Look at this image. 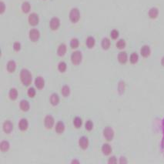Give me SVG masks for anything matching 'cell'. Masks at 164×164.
<instances>
[{
	"mask_svg": "<svg viewBox=\"0 0 164 164\" xmlns=\"http://www.w3.org/2000/svg\"><path fill=\"white\" fill-rule=\"evenodd\" d=\"M13 130V124L9 121L7 120L3 123V130L5 133H10Z\"/></svg>",
	"mask_w": 164,
	"mask_h": 164,
	"instance_id": "30bf717a",
	"label": "cell"
},
{
	"mask_svg": "<svg viewBox=\"0 0 164 164\" xmlns=\"http://www.w3.org/2000/svg\"><path fill=\"white\" fill-rule=\"evenodd\" d=\"M161 64H162V65H163V66H164V56L163 58H162Z\"/></svg>",
	"mask_w": 164,
	"mask_h": 164,
	"instance_id": "b9f144b4",
	"label": "cell"
},
{
	"mask_svg": "<svg viewBox=\"0 0 164 164\" xmlns=\"http://www.w3.org/2000/svg\"><path fill=\"white\" fill-rule=\"evenodd\" d=\"M79 163V162L77 161V160H73V161H72V163Z\"/></svg>",
	"mask_w": 164,
	"mask_h": 164,
	"instance_id": "7bdbcfd3",
	"label": "cell"
},
{
	"mask_svg": "<svg viewBox=\"0 0 164 164\" xmlns=\"http://www.w3.org/2000/svg\"><path fill=\"white\" fill-rule=\"evenodd\" d=\"M35 85L37 87V89H41L44 87L45 86V81L42 76H37L35 80Z\"/></svg>",
	"mask_w": 164,
	"mask_h": 164,
	"instance_id": "5bb4252c",
	"label": "cell"
},
{
	"mask_svg": "<svg viewBox=\"0 0 164 164\" xmlns=\"http://www.w3.org/2000/svg\"><path fill=\"white\" fill-rule=\"evenodd\" d=\"M103 136L107 141H112L114 137V131L111 127L107 126L103 130Z\"/></svg>",
	"mask_w": 164,
	"mask_h": 164,
	"instance_id": "277c9868",
	"label": "cell"
},
{
	"mask_svg": "<svg viewBox=\"0 0 164 164\" xmlns=\"http://www.w3.org/2000/svg\"><path fill=\"white\" fill-rule=\"evenodd\" d=\"M119 36H120V32H119L117 29H112V31L110 32V37L114 40L117 39Z\"/></svg>",
	"mask_w": 164,
	"mask_h": 164,
	"instance_id": "d6a6232c",
	"label": "cell"
},
{
	"mask_svg": "<svg viewBox=\"0 0 164 164\" xmlns=\"http://www.w3.org/2000/svg\"><path fill=\"white\" fill-rule=\"evenodd\" d=\"M13 49L16 52H19V50H21V44L19 42H16L13 44Z\"/></svg>",
	"mask_w": 164,
	"mask_h": 164,
	"instance_id": "8d00e7d4",
	"label": "cell"
},
{
	"mask_svg": "<svg viewBox=\"0 0 164 164\" xmlns=\"http://www.w3.org/2000/svg\"><path fill=\"white\" fill-rule=\"evenodd\" d=\"M20 79L24 86H29L32 83V74L28 69H23L20 73Z\"/></svg>",
	"mask_w": 164,
	"mask_h": 164,
	"instance_id": "6da1fadb",
	"label": "cell"
},
{
	"mask_svg": "<svg viewBox=\"0 0 164 164\" xmlns=\"http://www.w3.org/2000/svg\"><path fill=\"white\" fill-rule=\"evenodd\" d=\"M60 26V20L59 19V18L57 17H53L52 18V19L50 20V29L53 30V31H56L59 29V27Z\"/></svg>",
	"mask_w": 164,
	"mask_h": 164,
	"instance_id": "52a82bcc",
	"label": "cell"
},
{
	"mask_svg": "<svg viewBox=\"0 0 164 164\" xmlns=\"http://www.w3.org/2000/svg\"><path fill=\"white\" fill-rule=\"evenodd\" d=\"M79 46V41L76 38H73L70 41V47L72 49H76Z\"/></svg>",
	"mask_w": 164,
	"mask_h": 164,
	"instance_id": "f546056e",
	"label": "cell"
},
{
	"mask_svg": "<svg viewBox=\"0 0 164 164\" xmlns=\"http://www.w3.org/2000/svg\"><path fill=\"white\" fill-rule=\"evenodd\" d=\"M61 93L63 94V97H67L69 93H70V89L68 86H63V88L61 89Z\"/></svg>",
	"mask_w": 164,
	"mask_h": 164,
	"instance_id": "83f0119b",
	"label": "cell"
},
{
	"mask_svg": "<svg viewBox=\"0 0 164 164\" xmlns=\"http://www.w3.org/2000/svg\"><path fill=\"white\" fill-rule=\"evenodd\" d=\"M80 19V13L77 8L72 9V10L69 13V19L73 23L78 22Z\"/></svg>",
	"mask_w": 164,
	"mask_h": 164,
	"instance_id": "7a4b0ae2",
	"label": "cell"
},
{
	"mask_svg": "<svg viewBox=\"0 0 164 164\" xmlns=\"http://www.w3.org/2000/svg\"><path fill=\"white\" fill-rule=\"evenodd\" d=\"M28 126H29V123H28V121H27L26 119H22V120L19 121V128L20 129V130L26 131V130L28 129Z\"/></svg>",
	"mask_w": 164,
	"mask_h": 164,
	"instance_id": "9a60e30c",
	"label": "cell"
},
{
	"mask_svg": "<svg viewBox=\"0 0 164 164\" xmlns=\"http://www.w3.org/2000/svg\"><path fill=\"white\" fill-rule=\"evenodd\" d=\"M124 89H125V84L123 82H120L119 83V92L120 93H122L124 92Z\"/></svg>",
	"mask_w": 164,
	"mask_h": 164,
	"instance_id": "74e56055",
	"label": "cell"
},
{
	"mask_svg": "<svg viewBox=\"0 0 164 164\" xmlns=\"http://www.w3.org/2000/svg\"><path fill=\"white\" fill-rule=\"evenodd\" d=\"M5 3H3V2H1V14H3L4 12H5Z\"/></svg>",
	"mask_w": 164,
	"mask_h": 164,
	"instance_id": "ab89813d",
	"label": "cell"
},
{
	"mask_svg": "<svg viewBox=\"0 0 164 164\" xmlns=\"http://www.w3.org/2000/svg\"><path fill=\"white\" fill-rule=\"evenodd\" d=\"M65 130V125L63 122H58L56 125V131L57 133H63Z\"/></svg>",
	"mask_w": 164,
	"mask_h": 164,
	"instance_id": "7402d4cb",
	"label": "cell"
},
{
	"mask_svg": "<svg viewBox=\"0 0 164 164\" xmlns=\"http://www.w3.org/2000/svg\"><path fill=\"white\" fill-rule=\"evenodd\" d=\"M82 58H83V56H82L81 52H79V51H75V52H73L72 55H71V61H72V63L75 65L80 64V63L82 62Z\"/></svg>",
	"mask_w": 164,
	"mask_h": 164,
	"instance_id": "3957f363",
	"label": "cell"
},
{
	"mask_svg": "<svg viewBox=\"0 0 164 164\" xmlns=\"http://www.w3.org/2000/svg\"><path fill=\"white\" fill-rule=\"evenodd\" d=\"M30 9H31V5L29 4V3L28 2H24L22 5V10L24 13H28L30 11Z\"/></svg>",
	"mask_w": 164,
	"mask_h": 164,
	"instance_id": "484cf974",
	"label": "cell"
},
{
	"mask_svg": "<svg viewBox=\"0 0 164 164\" xmlns=\"http://www.w3.org/2000/svg\"><path fill=\"white\" fill-rule=\"evenodd\" d=\"M66 68H67L66 63H64V62H60L58 65V69L61 73H64L66 70Z\"/></svg>",
	"mask_w": 164,
	"mask_h": 164,
	"instance_id": "1f68e13d",
	"label": "cell"
},
{
	"mask_svg": "<svg viewBox=\"0 0 164 164\" xmlns=\"http://www.w3.org/2000/svg\"><path fill=\"white\" fill-rule=\"evenodd\" d=\"M108 163H117L116 158L115 156L110 157L109 160H108Z\"/></svg>",
	"mask_w": 164,
	"mask_h": 164,
	"instance_id": "f35d334b",
	"label": "cell"
},
{
	"mask_svg": "<svg viewBox=\"0 0 164 164\" xmlns=\"http://www.w3.org/2000/svg\"><path fill=\"white\" fill-rule=\"evenodd\" d=\"M151 53V50L150 47L147 45H144L141 47L140 49V54L141 56L144 58H147L149 56V55Z\"/></svg>",
	"mask_w": 164,
	"mask_h": 164,
	"instance_id": "ba28073f",
	"label": "cell"
},
{
	"mask_svg": "<svg viewBox=\"0 0 164 164\" xmlns=\"http://www.w3.org/2000/svg\"><path fill=\"white\" fill-rule=\"evenodd\" d=\"M66 50H67V48H66V46H65V44H63V43L60 44V46L58 47L57 50L58 56H63L65 54Z\"/></svg>",
	"mask_w": 164,
	"mask_h": 164,
	"instance_id": "ac0fdd59",
	"label": "cell"
},
{
	"mask_svg": "<svg viewBox=\"0 0 164 164\" xmlns=\"http://www.w3.org/2000/svg\"><path fill=\"white\" fill-rule=\"evenodd\" d=\"M126 43L125 40L121 39H120V40H118L116 46L117 49H119V50H123V49L126 47Z\"/></svg>",
	"mask_w": 164,
	"mask_h": 164,
	"instance_id": "f1b7e54d",
	"label": "cell"
},
{
	"mask_svg": "<svg viewBox=\"0 0 164 164\" xmlns=\"http://www.w3.org/2000/svg\"><path fill=\"white\" fill-rule=\"evenodd\" d=\"M29 39L31 40L32 42H37L39 39V37H40V32H39L38 29H32L29 31Z\"/></svg>",
	"mask_w": 164,
	"mask_h": 164,
	"instance_id": "5b68a950",
	"label": "cell"
},
{
	"mask_svg": "<svg viewBox=\"0 0 164 164\" xmlns=\"http://www.w3.org/2000/svg\"><path fill=\"white\" fill-rule=\"evenodd\" d=\"M111 46V42L108 38H103L101 42V46L104 50H109V47Z\"/></svg>",
	"mask_w": 164,
	"mask_h": 164,
	"instance_id": "e0dca14e",
	"label": "cell"
},
{
	"mask_svg": "<svg viewBox=\"0 0 164 164\" xmlns=\"http://www.w3.org/2000/svg\"><path fill=\"white\" fill-rule=\"evenodd\" d=\"M162 126H163V138H162L161 142V152L164 156V120H163Z\"/></svg>",
	"mask_w": 164,
	"mask_h": 164,
	"instance_id": "e575fe53",
	"label": "cell"
},
{
	"mask_svg": "<svg viewBox=\"0 0 164 164\" xmlns=\"http://www.w3.org/2000/svg\"><path fill=\"white\" fill-rule=\"evenodd\" d=\"M126 162L127 161L126 160L124 157H121V158H120V163H126Z\"/></svg>",
	"mask_w": 164,
	"mask_h": 164,
	"instance_id": "60d3db41",
	"label": "cell"
},
{
	"mask_svg": "<svg viewBox=\"0 0 164 164\" xmlns=\"http://www.w3.org/2000/svg\"><path fill=\"white\" fill-rule=\"evenodd\" d=\"M86 44L88 48L92 49V48H93L95 44H96V40H95V39H94L93 36H89L88 38L86 39Z\"/></svg>",
	"mask_w": 164,
	"mask_h": 164,
	"instance_id": "44dd1931",
	"label": "cell"
},
{
	"mask_svg": "<svg viewBox=\"0 0 164 164\" xmlns=\"http://www.w3.org/2000/svg\"><path fill=\"white\" fill-rule=\"evenodd\" d=\"M27 94L30 98H33L35 96H36V90L34 88H29L28 89V92H27Z\"/></svg>",
	"mask_w": 164,
	"mask_h": 164,
	"instance_id": "d590c367",
	"label": "cell"
},
{
	"mask_svg": "<svg viewBox=\"0 0 164 164\" xmlns=\"http://www.w3.org/2000/svg\"><path fill=\"white\" fill-rule=\"evenodd\" d=\"M73 124L75 126V127L79 129L82 126V124H83V121L81 120L79 117H76L73 120Z\"/></svg>",
	"mask_w": 164,
	"mask_h": 164,
	"instance_id": "4dcf8cb0",
	"label": "cell"
},
{
	"mask_svg": "<svg viewBox=\"0 0 164 164\" xmlns=\"http://www.w3.org/2000/svg\"><path fill=\"white\" fill-rule=\"evenodd\" d=\"M118 61L120 62L121 64H125L128 60L127 53L126 52H120L118 54Z\"/></svg>",
	"mask_w": 164,
	"mask_h": 164,
	"instance_id": "4fadbf2b",
	"label": "cell"
},
{
	"mask_svg": "<svg viewBox=\"0 0 164 164\" xmlns=\"http://www.w3.org/2000/svg\"><path fill=\"white\" fill-rule=\"evenodd\" d=\"M149 17L152 19H155L157 18V16H159V9L156 7H153L148 12Z\"/></svg>",
	"mask_w": 164,
	"mask_h": 164,
	"instance_id": "8fae6325",
	"label": "cell"
},
{
	"mask_svg": "<svg viewBox=\"0 0 164 164\" xmlns=\"http://www.w3.org/2000/svg\"><path fill=\"white\" fill-rule=\"evenodd\" d=\"M17 97H18V91H17V89L15 88L11 89L10 91H9V98L12 100H16L17 99Z\"/></svg>",
	"mask_w": 164,
	"mask_h": 164,
	"instance_id": "d4e9b609",
	"label": "cell"
},
{
	"mask_svg": "<svg viewBox=\"0 0 164 164\" xmlns=\"http://www.w3.org/2000/svg\"><path fill=\"white\" fill-rule=\"evenodd\" d=\"M50 102L52 106H57L60 102V98L58 97L57 94L53 93L50 97Z\"/></svg>",
	"mask_w": 164,
	"mask_h": 164,
	"instance_id": "ffe728a7",
	"label": "cell"
},
{
	"mask_svg": "<svg viewBox=\"0 0 164 164\" xmlns=\"http://www.w3.org/2000/svg\"><path fill=\"white\" fill-rule=\"evenodd\" d=\"M102 152L105 156H109V154L112 153V148L109 144L106 143V144H103L102 146Z\"/></svg>",
	"mask_w": 164,
	"mask_h": 164,
	"instance_id": "2e32d148",
	"label": "cell"
},
{
	"mask_svg": "<svg viewBox=\"0 0 164 164\" xmlns=\"http://www.w3.org/2000/svg\"><path fill=\"white\" fill-rule=\"evenodd\" d=\"M93 122H92L91 120H88V121L86 122V124H85L86 130L88 131H90L93 130Z\"/></svg>",
	"mask_w": 164,
	"mask_h": 164,
	"instance_id": "836d02e7",
	"label": "cell"
},
{
	"mask_svg": "<svg viewBox=\"0 0 164 164\" xmlns=\"http://www.w3.org/2000/svg\"><path fill=\"white\" fill-rule=\"evenodd\" d=\"M16 63L13 61V60H11L9 61L8 63H7V70H8L9 73H13L15 72L16 70Z\"/></svg>",
	"mask_w": 164,
	"mask_h": 164,
	"instance_id": "d6986e66",
	"label": "cell"
},
{
	"mask_svg": "<svg viewBox=\"0 0 164 164\" xmlns=\"http://www.w3.org/2000/svg\"><path fill=\"white\" fill-rule=\"evenodd\" d=\"M139 60V56L136 52H133L130 55V61L132 64H136V63L138 62Z\"/></svg>",
	"mask_w": 164,
	"mask_h": 164,
	"instance_id": "4316f807",
	"label": "cell"
},
{
	"mask_svg": "<svg viewBox=\"0 0 164 164\" xmlns=\"http://www.w3.org/2000/svg\"><path fill=\"white\" fill-rule=\"evenodd\" d=\"M28 21H29V25H31L32 26H36L39 24V16L37 15L36 13H32L29 16L28 18Z\"/></svg>",
	"mask_w": 164,
	"mask_h": 164,
	"instance_id": "8992f818",
	"label": "cell"
},
{
	"mask_svg": "<svg viewBox=\"0 0 164 164\" xmlns=\"http://www.w3.org/2000/svg\"><path fill=\"white\" fill-rule=\"evenodd\" d=\"M44 123H45V126L47 128V129H52L53 125H54V119L52 117V116H47L45 118L44 120Z\"/></svg>",
	"mask_w": 164,
	"mask_h": 164,
	"instance_id": "9c48e42d",
	"label": "cell"
},
{
	"mask_svg": "<svg viewBox=\"0 0 164 164\" xmlns=\"http://www.w3.org/2000/svg\"><path fill=\"white\" fill-rule=\"evenodd\" d=\"M79 145L80 146L81 148L83 149H87L89 146V140L88 138L86 137V136H82L79 140Z\"/></svg>",
	"mask_w": 164,
	"mask_h": 164,
	"instance_id": "7c38bea8",
	"label": "cell"
},
{
	"mask_svg": "<svg viewBox=\"0 0 164 164\" xmlns=\"http://www.w3.org/2000/svg\"><path fill=\"white\" fill-rule=\"evenodd\" d=\"M9 143L7 141H3L2 143H0V149L3 153L8 151L9 149Z\"/></svg>",
	"mask_w": 164,
	"mask_h": 164,
	"instance_id": "cb8c5ba5",
	"label": "cell"
},
{
	"mask_svg": "<svg viewBox=\"0 0 164 164\" xmlns=\"http://www.w3.org/2000/svg\"><path fill=\"white\" fill-rule=\"evenodd\" d=\"M20 109L23 111V112H27L29 109V103L27 100H22L20 102Z\"/></svg>",
	"mask_w": 164,
	"mask_h": 164,
	"instance_id": "603a6c76",
	"label": "cell"
}]
</instances>
